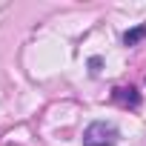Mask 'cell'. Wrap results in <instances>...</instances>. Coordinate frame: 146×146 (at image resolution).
<instances>
[{"mask_svg":"<svg viewBox=\"0 0 146 146\" xmlns=\"http://www.w3.org/2000/svg\"><path fill=\"white\" fill-rule=\"evenodd\" d=\"M112 98H115L117 103H123V106H132V109H137V106H140V95H137L132 86H129V89H123V86H120V89H115V95H112Z\"/></svg>","mask_w":146,"mask_h":146,"instance_id":"2","label":"cell"},{"mask_svg":"<svg viewBox=\"0 0 146 146\" xmlns=\"http://www.w3.org/2000/svg\"><path fill=\"white\" fill-rule=\"evenodd\" d=\"M143 37H146V23H140V26L129 29V32L123 35V43H126V46H135V43H140Z\"/></svg>","mask_w":146,"mask_h":146,"instance_id":"3","label":"cell"},{"mask_svg":"<svg viewBox=\"0 0 146 146\" xmlns=\"http://www.w3.org/2000/svg\"><path fill=\"white\" fill-rule=\"evenodd\" d=\"M115 143H117V129L106 120H98L83 132V146H115Z\"/></svg>","mask_w":146,"mask_h":146,"instance_id":"1","label":"cell"},{"mask_svg":"<svg viewBox=\"0 0 146 146\" xmlns=\"http://www.w3.org/2000/svg\"><path fill=\"white\" fill-rule=\"evenodd\" d=\"M89 66H92V75H98V72H100V57H92Z\"/></svg>","mask_w":146,"mask_h":146,"instance_id":"4","label":"cell"}]
</instances>
